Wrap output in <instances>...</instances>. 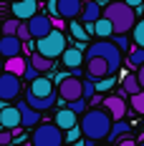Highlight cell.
<instances>
[{"instance_id": "6da1fadb", "label": "cell", "mask_w": 144, "mask_h": 146, "mask_svg": "<svg viewBox=\"0 0 144 146\" xmlns=\"http://www.w3.org/2000/svg\"><path fill=\"white\" fill-rule=\"evenodd\" d=\"M111 123H114V118L109 116L106 108H91V111H84V116L78 121V129L86 136V141H101L109 136Z\"/></svg>"}, {"instance_id": "7a4b0ae2", "label": "cell", "mask_w": 144, "mask_h": 146, "mask_svg": "<svg viewBox=\"0 0 144 146\" xmlns=\"http://www.w3.org/2000/svg\"><path fill=\"white\" fill-rule=\"evenodd\" d=\"M104 18L111 23V30L114 33H129L131 25L137 23V13H134V8H129L127 3H111V5H106Z\"/></svg>"}, {"instance_id": "3957f363", "label": "cell", "mask_w": 144, "mask_h": 146, "mask_svg": "<svg viewBox=\"0 0 144 146\" xmlns=\"http://www.w3.org/2000/svg\"><path fill=\"white\" fill-rule=\"evenodd\" d=\"M91 56H99V58L106 60L111 76L121 68V50H119L111 40H106V38H101V40H96V43H91L86 50H84V58H91Z\"/></svg>"}, {"instance_id": "277c9868", "label": "cell", "mask_w": 144, "mask_h": 146, "mask_svg": "<svg viewBox=\"0 0 144 146\" xmlns=\"http://www.w3.org/2000/svg\"><path fill=\"white\" fill-rule=\"evenodd\" d=\"M35 50L46 56V58H61V53L66 50V35H63V30L58 28H51L46 33L43 38H35Z\"/></svg>"}, {"instance_id": "5b68a950", "label": "cell", "mask_w": 144, "mask_h": 146, "mask_svg": "<svg viewBox=\"0 0 144 146\" xmlns=\"http://www.w3.org/2000/svg\"><path fill=\"white\" fill-rule=\"evenodd\" d=\"M63 131L58 129L56 123H38L33 126V133H30V144L33 146H63Z\"/></svg>"}, {"instance_id": "8992f818", "label": "cell", "mask_w": 144, "mask_h": 146, "mask_svg": "<svg viewBox=\"0 0 144 146\" xmlns=\"http://www.w3.org/2000/svg\"><path fill=\"white\" fill-rule=\"evenodd\" d=\"M58 98H63V101H76V98H84V93H81V78L78 76H61L58 78Z\"/></svg>"}, {"instance_id": "52a82bcc", "label": "cell", "mask_w": 144, "mask_h": 146, "mask_svg": "<svg viewBox=\"0 0 144 146\" xmlns=\"http://www.w3.org/2000/svg\"><path fill=\"white\" fill-rule=\"evenodd\" d=\"M18 96H20V76L3 71L0 73V101L8 103L13 98H18Z\"/></svg>"}, {"instance_id": "ba28073f", "label": "cell", "mask_w": 144, "mask_h": 146, "mask_svg": "<svg viewBox=\"0 0 144 146\" xmlns=\"http://www.w3.org/2000/svg\"><path fill=\"white\" fill-rule=\"evenodd\" d=\"M28 93H30V96H35V98H58L56 88H53V81H51L48 76L33 78L30 86H28Z\"/></svg>"}, {"instance_id": "9c48e42d", "label": "cell", "mask_w": 144, "mask_h": 146, "mask_svg": "<svg viewBox=\"0 0 144 146\" xmlns=\"http://www.w3.org/2000/svg\"><path fill=\"white\" fill-rule=\"evenodd\" d=\"M81 5L84 0H53V13L63 20H73L81 15Z\"/></svg>"}, {"instance_id": "30bf717a", "label": "cell", "mask_w": 144, "mask_h": 146, "mask_svg": "<svg viewBox=\"0 0 144 146\" xmlns=\"http://www.w3.org/2000/svg\"><path fill=\"white\" fill-rule=\"evenodd\" d=\"M25 25H28V33H30V38H43L48 30L53 28V20L48 18V15H41V13H35V15H30L28 20H25Z\"/></svg>"}, {"instance_id": "8fae6325", "label": "cell", "mask_w": 144, "mask_h": 146, "mask_svg": "<svg viewBox=\"0 0 144 146\" xmlns=\"http://www.w3.org/2000/svg\"><path fill=\"white\" fill-rule=\"evenodd\" d=\"M84 66H86V76H88V78H94V81L111 76V71H109V63H106L104 58H99V56L84 58Z\"/></svg>"}, {"instance_id": "7c38bea8", "label": "cell", "mask_w": 144, "mask_h": 146, "mask_svg": "<svg viewBox=\"0 0 144 146\" xmlns=\"http://www.w3.org/2000/svg\"><path fill=\"white\" fill-rule=\"evenodd\" d=\"M104 108L109 111V116L114 118V121H121V118L127 116V98H124L121 93L106 96V98H104Z\"/></svg>"}, {"instance_id": "4fadbf2b", "label": "cell", "mask_w": 144, "mask_h": 146, "mask_svg": "<svg viewBox=\"0 0 144 146\" xmlns=\"http://www.w3.org/2000/svg\"><path fill=\"white\" fill-rule=\"evenodd\" d=\"M18 113H20V126H23V129H33V126H38V123H41V118H43L38 108L28 106L25 101L18 103Z\"/></svg>"}, {"instance_id": "5bb4252c", "label": "cell", "mask_w": 144, "mask_h": 146, "mask_svg": "<svg viewBox=\"0 0 144 146\" xmlns=\"http://www.w3.org/2000/svg\"><path fill=\"white\" fill-rule=\"evenodd\" d=\"M23 53V43L15 38V35H0V58H13Z\"/></svg>"}, {"instance_id": "9a60e30c", "label": "cell", "mask_w": 144, "mask_h": 146, "mask_svg": "<svg viewBox=\"0 0 144 146\" xmlns=\"http://www.w3.org/2000/svg\"><path fill=\"white\" fill-rule=\"evenodd\" d=\"M10 10H13V18L28 20L30 15L38 13V0H15L13 5H10Z\"/></svg>"}, {"instance_id": "2e32d148", "label": "cell", "mask_w": 144, "mask_h": 146, "mask_svg": "<svg viewBox=\"0 0 144 146\" xmlns=\"http://www.w3.org/2000/svg\"><path fill=\"white\" fill-rule=\"evenodd\" d=\"M0 126H3V129H10V131L20 126L18 106H0Z\"/></svg>"}, {"instance_id": "e0dca14e", "label": "cell", "mask_w": 144, "mask_h": 146, "mask_svg": "<svg viewBox=\"0 0 144 146\" xmlns=\"http://www.w3.org/2000/svg\"><path fill=\"white\" fill-rule=\"evenodd\" d=\"M61 60H63V66L66 68H81L84 66V48H66L63 53H61Z\"/></svg>"}, {"instance_id": "ac0fdd59", "label": "cell", "mask_w": 144, "mask_h": 146, "mask_svg": "<svg viewBox=\"0 0 144 146\" xmlns=\"http://www.w3.org/2000/svg\"><path fill=\"white\" fill-rule=\"evenodd\" d=\"M101 15H104V10H101V5L96 3V0H88L86 5H81V23H94V20H99Z\"/></svg>"}, {"instance_id": "d6986e66", "label": "cell", "mask_w": 144, "mask_h": 146, "mask_svg": "<svg viewBox=\"0 0 144 146\" xmlns=\"http://www.w3.org/2000/svg\"><path fill=\"white\" fill-rule=\"evenodd\" d=\"M76 123H78V118H76V113H73L71 108L56 111V126L61 129V131H68V129H73Z\"/></svg>"}, {"instance_id": "ffe728a7", "label": "cell", "mask_w": 144, "mask_h": 146, "mask_svg": "<svg viewBox=\"0 0 144 146\" xmlns=\"http://www.w3.org/2000/svg\"><path fill=\"white\" fill-rule=\"evenodd\" d=\"M91 33H94V35H99V38H111V35H114L111 23H109L104 15H101L99 20H94V23H91Z\"/></svg>"}, {"instance_id": "44dd1931", "label": "cell", "mask_w": 144, "mask_h": 146, "mask_svg": "<svg viewBox=\"0 0 144 146\" xmlns=\"http://www.w3.org/2000/svg\"><path fill=\"white\" fill-rule=\"evenodd\" d=\"M28 63L33 66V68H35V71H41V73H46V71H51V68H53V60H51V58H46V56H41L38 50H35V53H30Z\"/></svg>"}, {"instance_id": "7402d4cb", "label": "cell", "mask_w": 144, "mask_h": 146, "mask_svg": "<svg viewBox=\"0 0 144 146\" xmlns=\"http://www.w3.org/2000/svg\"><path fill=\"white\" fill-rule=\"evenodd\" d=\"M68 30H71V35L76 38V40H78V43H86V40H88V35H91V33L86 30V25H84L81 20H76V18H73L71 23H68Z\"/></svg>"}, {"instance_id": "603a6c76", "label": "cell", "mask_w": 144, "mask_h": 146, "mask_svg": "<svg viewBox=\"0 0 144 146\" xmlns=\"http://www.w3.org/2000/svg\"><path fill=\"white\" fill-rule=\"evenodd\" d=\"M25 63H28V60H23L20 56L5 58V60H3V71H8V73H15V76H20V73H23V68H25Z\"/></svg>"}, {"instance_id": "cb8c5ba5", "label": "cell", "mask_w": 144, "mask_h": 146, "mask_svg": "<svg viewBox=\"0 0 144 146\" xmlns=\"http://www.w3.org/2000/svg\"><path fill=\"white\" fill-rule=\"evenodd\" d=\"M56 101H58V98H35V96L25 93V103L33 106V108H38V111H48V108H53Z\"/></svg>"}, {"instance_id": "d4e9b609", "label": "cell", "mask_w": 144, "mask_h": 146, "mask_svg": "<svg viewBox=\"0 0 144 146\" xmlns=\"http://www.w3.org/2000/svg\"><path fill=\"white\" fill-rule=\"evenodd\" d=\"M121 133H131L129 123H127L124 118H121V121H114V123H111V131H109V136H106V139H109V141H116V139H119Z\"/></svg>"}, {"instance_id": "484cf974", "label": "cell", "mask_w": 144, "mask_h": 146, "mask_svg": "<svg viewBox=\"0 0 144 146\" xmlns=\"http://www.w3.org/2000/svg\"><path fill=\"white\" fill-rule=\"evenodd\" d=\"M121 88H124V93H139L142 88H139V81H137V73H129V76H124V81H121Z\"/></svg>"}, {"instance_id": "4316f807", "label": "cell", "mask_w": 144, "mask_h": 146, "mask_svg": "<svg viewBox=\"0 0 144 146\" xmlns=\"http://www.w3.org/2000/svg\"><path fill=\"white\" fill-rule=\"evenodd\" d=\"M131 40L137 48H144V20H137L131 25Z\"/></svg>"}, {"instance_id": "83f0119b", "label": "cell", "mask_w": 144, "mask_h": 146, "mask_svg": "<svg viewBox=\"0 0 144 146\" xmlns=\"http://www.w3.org/2000/svg\"><path fill=\"white\" fill-rule=\"evenodd\" d=\"M129 106L137 111V113H142V116H144V91L131 93V96H129Z\"/></svg>"}, {"instance_id": "f1b7e54d", "label": "cell", "mask_w": 144, "mask_h": 146, "mask_svg": "<svg viewBox=\"0 0 144 146\" xmlns=\"http://www.w3.org/2000/svg\"><path fill=\"white\" fill-rule=\"evenodd\" d=\"M111 43H114L121 53H124V50L129 53V38H127V33H114V40H111Z\"/></svg>"}, {"instance_id": "f546056e", "label": "cell", "mask_w": 144, "mask_h": 146, "mask_svg": "<svg viewBox=\"0 0 144 146\" xmlns=\"http://www.w3.org/2000/svg\"><path fill=\"white\" fill-rule=\"evenodd\" d=\"M129 63H131V66H137V68L142 66V63H144V48H134V50H131V53H129Z\"/></svg>"}, {"instance_id": "4dcf8cb0", "label": "cell", "mask_w": 144, "mask_h": 146, "mask_svg": "<svg viewBox=\"0 0 144 146\" xmlns=\"http://www.w3.org/2000/svg\"><path fill=\"white\" fill-rule=\"evenodd\" d=\"M15 38H18L20 43H25V40L30 38V33H28V25H25V20H20V23H18V28H15Z\"/></svg>"}, {"instance_id": "1f68e13d", "label": "cell", "mask_w": 144, "mask_h": 146, "mask_svg": "<svg viewBox=\"0 0 144 146\" xmlns=\"http://www.w3.org/2000/svg\"><path fill=\"white\" fill-rule=\"evenodd\" d=\"M66 108H71L73 113H84L86 111V98H76V101H68Z\"/></svg>"}, {"instance_id": "d6a6232c", "label": "cell", "mask_w": 144, "mask_h": 146, "mask_svg": "<svg viewBox=\"0 0 144 146\" xmlns=\"http://www.w3.org/2000/svg\"><path fill=\"white\" fill-rule=\"evenodd\" d=\"M38 76H41V71H35V68H33V66H30V63H25V68H23V73H20V78H25V81H33V78H38Z\"/></svg>"}, {"instance_id": "836d02e7", "label": "cell", "mask_w": 144, "mask_h": 146, "mask_svg": "<svg viewBox=\"0 0 144 146\" xmlns=\"http://www.w3.org/2000/svg\"><path fill=\"white\" fill-rule=\"evenodd\" d=\"M18 18H10V20H5V25H3V35H15V28H18Z\"/></svg>"}, {"instance_id": "e575fe53", "label": "cell", "mask_w": 144, "mask_h": 146, "mask_svg": "<svg viewBox=\"0 0 144 146\" xmlns=\"http://www.w3.org/2000/svg\"><path fill=\"white\" fill-rule=\"evenodd\" d=\"M13 141V133H10V129H0V146H8Z\"/></svg>"}, {"instance_id": "d590c367", "label": "cell", "mask_w": 144, "mask_h": 146, "mask_svg": "<svg viewBox=\"0 0 144 146\" xmlns=\"http://www.w3.org/2000/svg\"><path fill=\"white\" fill-rule=\"evenodd\" d=\"M78 136H81V129H78V123L68 129V133H63V139H68V141H78Z\"/></svg>"}, {"instance_id": "8d00e7d4", "label": "cell", "mask_w": 144, "mask_h": 146, "mask_svg": "<svg viewBox=\"0 0 144 146\" xmlns=\"http://www.w3.org/2000/svg\"><path fill=\"white\" fill-rule=\"evenodd\" d=\"M114 83V78L111 76H106V78H99V83H96V91H106V88H111Z\"/></svg>"}, {"instance_id": "74e56055", "label": "cell", "mask_w": 144, "mask_h": 146, "mask_svg": "<svg viewBox=\"0 0 144 146\" xmlns=\"http://www.w3.org/2000/svg\"><path fill=\"white\" fill-rule=\"evenodd\" d=\"M137 81H139V88L144 91V63L139 66V71H137Z\"/></svg>"}, {"instance_id": "f35d334b", "label": "cell", "mask_w": 144, "mask_h": 146, "mask_svg": "<svg viewBox=\"0 0 144 146\" xmlns=\"http://www.w3.org/2000/svg\"><path fill=\"white\" fill-rule=\"evenodd\" d=\"M124 3H127L129 8H134V10H137V8H142V5H144V0H124Z\"/></svg>"}, {"instance_id": "ab89813d", "label": "cell", "mask_w": 144, "mask_h": 146, "mask_svg": "<svg viewBox=\"0 0 144 146\" xmlns=\"http://www.w3.org/2000/svg\"><path fill=\"white\" fill-rule=\"evenodd\" d=\"M116 146H137V141H131V139H121Z\"/></svg>"}, {"instance_id": "60d3db41", "label": "cell", "mask_w": 144, "mask_h": 146, "mask_svg": "<svg viewBox=\"0 0 144 146\" xmlns=\"http://www.w3.org/2000/svg\"><path fill=\"white\" fill-rule=\"evenodd\" d=\"M137 146H144V139H142V141H137Z\"/></svg>"}, {"instance_id": "b9f144b4", "label": "cell", "mask_w": 144, "mask_h": 146, "mask_svg": "<svg viewBox=\"0 0 144 146\" xmlns=\"http://www.w3.org/2000/svg\"><path fill=\"white\" fill-rule=\"evenodd\" d=\"M0 73H3V58H0Z\"/></svg>"}, {"instance_id": "7bdbcfd3", "label": "cell", "mask_w": 144, "mask_h": 146, "mask_svg": "<svg viewBox=\"0 0 144 146\" xmlns=\"http://www.w3.org/2000/svg\"><path fill=\"white\" fill-rule=\"evenodd\" d=\"M10 3H15V0H10Z\"/></svg>"}]
</instances>
